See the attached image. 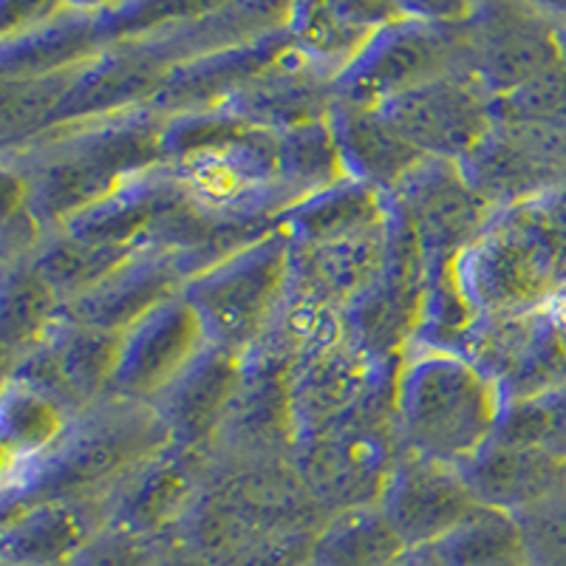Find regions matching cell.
Segmentation results:
<instances>
[{"instance_id": "obj_1", "label": "cell", "mask_w": 566, "mask_h": 566, "mask_svg": "<svg viewBox=\"0 0 566 566\" xmlns=\"http://www.w3.org/2000/svg\"><path fill=\"white\" fill-rule=\"evenodd\" d=\"M161 111L142 105L125 114L45 130L18 150H9L7 170L27 187V210L43 232L114 193L125 179L161 161Z\"/></svg>"}, {"instance_id": "obj_2", "label": "cell", "mask_w": 566, "mask_h": 566, "mask_svg": "<svg viewBox=\"0 0 566 566\" xmlns=\"http://www.w3.org/2000/svg\"><path fill=\"white\" fill-rule=\"evenodd\" d=\"M161 165L187 201L216 221H275L286 210L277 134L221 108L176 111L159 136Z\"/></svg>"}, {"instance_id": "obj_3", "label": "cell", "mask_w": 566, "mask_h": 566, "mask_svg": "<svg viewBox=\"0 0 566 566\" xmlns=\"http://www.w3.org/2000/svg\"><path fill=\"white\" fill-rule=\"evenodd\" d=\"M453 277L476 321L541 310L566 286V185L490 210Z\"/></svg>"}, {"instance_id": "obj_4", "label": "cell", "mask_w": 566, "mask_h": 566, "mask_svg": "<svg viewBox=\"0 0 566 566\" xmlns=\"http://www.w3.org/2000/svg\"><path fill=\"white\" fill-rule=\"evenodd\" d=\"M502 386L451 348H406L394 382L399 448L462 468L499 433Z\"/></svg>"}, {"instance_id": "obj_5", "label": "cell", "mask_w": 566, "mask_h": 566, "mask_svg": "<svg viewBox=\"0 0 566 566\" xmlns=\"http://www.w3.org/2000/svg\"><path fill=\"white\" fill-rule=\"evenodd\" d=\"M328 513L303 488L290 457L212 459L170 538L219 564L235 549L286 530H321Z\"/></svg>"}, {"instance_id": "obj_6", "label": "cell", "mask_w": 566, "mask_h": 566, "mask_svg": "<svg viewBox=\"0 0 566 566\" xmlns=\"http://www.w3.org/2000/svg\"><path fill=\"white\" fill-rule=\"evenodd\" d=\"M170 442L145 402L103 397L71 419L63 437L32 462L7 470L3 515L43 499L99 495L145 457Z\"/></svg>"}, {"instance_id": "obj_7", "label": "cell", "mask_w": 566, "mask_h": 566, "mask_svg": "<svg viewBox=\"0 0 566 566\" xmlns=\"http://www.w3.org/2000/svg\"><path fill=\"white\" fill-rule=\"evenodd\" d=\"M394 382L397 377L292 442V468L328 515L380 502L402 453L394 424Z\"/></svg>"}, {"instance_id": "obj_8", "label": "cell", "mask_w": 566, "mask_h": 566, "mask_svg": "<svg viewBox=\"0 0 566 566\" xmlns=\"http://www.w3.org/2000/svg\"><path fill=\"white\" fill-rule=\"evenodd\" d=\"M290 239L281 230L230 252L181 286L212 346L244 354L264 335L290 277Z\"/></svg>"}, {"instance_id": "obj_9", "label": "cell", "mask_w": 566, "mask_h": 566, "mask_svg": "<svg viewBox=\"0 0 566 566\" xmlns=\"http://www.w3.org/2000/svg\"><path fill=\"white\" fill-rule=\"evenodd\" d=\"M462 63V18L437 20L399 7L391 20L374 29L360 52L332 83V97L377 108L386 99L457 74Z\"/></svg>"}, {"instance_id": "obj_10", "label": "cell", "mask_w": 566, "mask_h": 566, "mask_svg": "<svg viewBox=\"0 0 566 566\" xmlns=\"http://www.w3.org/2000/svg\"><path fill=\"white\" fill-rule=\"evenodd\" d=\"M424 255L406 212L388 193V247L377 275L348 303V340L377 360L402 357L417 335L424 303Z\"/></svg>"}, {"instance_id": "obj_11", "label": "cell", "mask_w": 566, "mask_h": 566, "mask_svg": "<svg viewBox=\"0 0 566 566\" xmlns=\"http://www.w3.org/2000/svg\"><path fill=\"white\" fill-rule=\"evenodd\" d=\"M560 65L555 23L533 9L473 7L470 18H462V63L457 74L488 103Z\"/></svg>"}, {"instance_id": "obj_12", "label": "cell", "mask_w": 566, "mask_h": 566, "mask_svg": "<svg viewBox=\"0 0 566 566\" xmlns=\"http://www.w3.org/2000/svg\"><path fill=\"white\" fill-rule=\"evenodd\" d=\"M210 470V451L168 442L99 493L105 524L170 538Z\"/></svg>"}, {"instance_id": "obj_13", "label": "cell", "mask_w": 566, "mask_h": 566, "mask_svg": "<svg viewBox=\"0 0 566 566\" xmlns=\"http://www.w3.org/2000/svg\"><path fill=\"white\" fill-rule=\"evenodd\" d=\"M290 371V363L261 348L241 354V380L210 444L212 459L290 457L295 437Z\"/></svg>"}, {"instance_id": "obj_14", "label": "cell", "mask_w": 566, "mask_h": 566, "mask_svg": "<svg viewBox=\"0 0 566 566\" xmlns=\"http://www.w3.org/2000/svg\"><path fill=\"white\" fill-rule=\"evenodd\" d=\"M374 111L424 159L462 161L490 128L488 99L459 74L431 80Z\"/></svg>"}, {"instance_id": "obj_15", "label": "cell", "mask_w": 566, "mask_h": 566, "mask_svg": "<svg viewBox=\"0 0 566 566\" xmlns=\"http://www.w3.org/2000/svg\"><path fill=\"white\" fill-rule=\"evenodd\" d=\"M205 343L199 317L181 292L168 297L119 335L114 377L105 397L150 406Z\"/></svg>"}, {"instance_id": "obj_16", "label": "cell", "mask_w": 566, "mask_h": 566, "mask_svg": "<svg viewBox=\"0 0 566 566\" xmlns=\"http://www.w3.org/2000/svg\"><path fill=\"white\" fill-rule=\"evenodd\" d=\"M116 348L119 332H105L60 317L32 352L7 368V377L49 394L71 413H83L108 394Z\"/></svg>"}, {"instance_id": "obj_17", "label": "cell", "mask_w": 566, "mask_h": 566, "mask_svg": "<svg viewBox=\"0 0 566 566\" xmlns=\"http://www.w3.org/2000/svg\"><path fill=\"white\" fill-rule=\"evenodd\" d=\"M201 270H207V264L199 252L159 247L139 250L88 292L63 303L60 317L123 335L130 323L148 315L168 297L179 295L181 286Z\"/></svg>"}, {"instance_id": "obj_18", "label": "cell", "mask_w": 566, "mask_h": 566, "mask_svg": "<svg viewBox=\"0 0 566 566\" xmlns=\"http://www.w3.org/2000/svg\"><path fill=\"white\" fill-rule=\"evenodd\" d=\"M476 504L462 470L402 451L377 507L406 549H424L451 533Z\"/></svg>"}, {"instance_id": "obj_19", "label": "cell", "mask_w": 566, "mask_h": 566, "mask_svg": "<svg viewBox=\"0 0 566 566\" xmlns=\"http://www.w3.org/2000/svg\"><path fill=\"white\" fill-rule=\"evenodd\" d=\"M241 380V354L205 343L176 380L150 402L170 442L210 451Z\"/></svg>"}, {"instance_id": "obj_20", "label": "cell", "mask_w": 566, "mask_h": 566, "mask_svg": "<svg viewBox=\"0 0 566 566\" xmlns=\"http://www.w3.org/2000/svg\"><path fill=\"white\" fill-rule=\"evenodd\" d=\"M103 527L99 495L32 502L3 515L0 566H69Z\"/></svg>"}, {"instance_id": "obj_21", "label": "cell", "mask_w": 566, "mask_h": 566, "mask_svg": "<svg viewBox=\"0 0 566 566\" xmlns=\"http://www.w3.org/2000/svg\"><path fill=\"white\" fill-rule=\"evenodd\" d=\"M399 363H402V357L377 360V357L354 346L352 340H346L335 352L301 363V366H292L290 397L295 437L328 422L337 413L348 411L357 402H363L368 394L391 382L399 371ZM295 437H292V442H295Z\"/></svg>"}, {"instance_id": "obj_22", "label": "cell", "mask_w": 566, "mask_h": 566, "mask_svg": "<svg viewBox=\"0 0 566 566\" xmlns=\"http://www.w3.org/2000/svg\"><path fill=\"white\" fill-rule=\"evenodd\" d=\"M459 470L479 504L513 515L566 488V464L495 437Z\"/></svg>"}, {"instance_id": "obj_23", "label": "cell", "mask_w": 566, "mask_h": 566, "mask_svg": "<svg viewBox=\"0 0 566 566\" xmlns=\"http://www.w3.org/2000/svg\"><path fill=\"white\" fill-rule=\"evenodd\" d=\"M326 119L335 134L346 179L391 193L399 179L424 159L374 108L332 97Z\"/></svg>"}, {"instance_id": "obj_24", "label": "cell", "mask_w": 566, "mask_h": 566, "mask_svg": "<svg viewBox=\"0 0 566 566\" xmlns=\"http://www.w3.org/2000/svg\"><path fill=\"white\" fill-rule=\"evenodd\" d=\"M388 247V216L382 224L323 244L292 247L290 281L346 310L368 286Z\"/></svg>"}, {"instance_id": "obj_25", "label": "cell", "mask_w": 566, "mask_h": 566, "mask_svg": "<svg viewBox=\"0 0 566 566\" xmlns=\"http://www.w3.org/2000/svg\"><path fill=\"white\" fill-rule=\"evenodd\" d=\"M399 9L360 3H297L286 12L292 43L323 71L332 83L360 52L374 29H380Z\"/></svg>"}, {"instance_id": "obj_26", "label": "cell", "mask_w": 566, "mask_h": 566, "mask_svg": "<svg viewBox=\"0 0 566 566\" xmlns=\"http://www.w3.org/2000/svg\"><path fill=\"white\" fill-rule=\"evenodd\" d=\"M388 193L354 179H340L277 212L275 227L292 247L323 244L382 224Z\"/></svg>"}, {"instance_id": "obj_27", "label": "cell", "mask_w": 566, "mask_h": 566, "mask_svg": "<svg viewBox=\"0 0 566 566\" xmlns=\"http://www.w3.org/2000/svg\"><path fill=\"white\" fill-rule=\"evenodd\" d=\"M60 312H63L60 295L34 272L27 258L3 266L0 340H3L7 368L49 335V328L60 321Z\"/></svg>"}, {"instance_id": "obj_28", "label": "cell", "mask_w": 566, "mask_h": 566, "mask_svg": "<svg viewBox=\"0 0 566 566\" xmlns=\"http://www.w3.org/2000/svg\"><path fill=\"white\" fill-rule=\"evenodd\" d=\"M406 553L377 504L328 515L312 547L310 566H388Z\"/></svg>"}, {"instance_id": "obj_29", "label": "cell", "mask_w": 566, "mask_h": 566, "mask_svg": "<svg viewBox=\"0 0 566 566\" xmlns=\"http://www.w3.org/2000/svg\"><path fill=\"white\" fill-rule=\"evenodd\" d=\"M277 134V176L286 201L306 199L323 187L346 179L340 150L326 116L303 119ZM286 205V207H290Z\"/></svg>"}, {"instance_id": "obj_30", "label": "cell", "mask_w": 566, "mask_h": 566, "mask_svg": "<svg viewBox=\"0 0 566 566\" xmlns=\"http://www.w3.org/2000/svg\"><path fill=\"white\" fill-rule=\"evenodd\" d=\"M428 549L439 566H530L515 515L484 504H476Z\"/></svg>"}, {"instance_id": "obj_31", "label": "cell", "mask_w": 566, "mask_h": 566, "mask_svg": "<svg viewBox=\"0 0 566 566\" xmlns=\"http://www.w3.org/2000/svg\"><path fill=\"white\" fill-rule=\"evenodd\" d=\"M69 408L60 406L57 399L49 394L38 391L34 386L23 380L7 377L3 388V451H7V470L20 468L32 462L40 453H45L63 437V431L71 424Z\"/></svg>"}, {"instance_id": "obj_32", "label": "cell", "mask_w": 566, "mask_h": 566, "mask_svg": "<svg viewBox=\"0 0 566 566\" xmlns=\"http://www.w3.org/2000/svg\"><path fill=\"white\" fill-rule=\"evenodd\" d=\"M139 250H123V247H97L85 241L71 239L63 230L43 232L32 252L27 255L40 277L60 295V301L69 303L88 292L94 283L103 281L108 272L123 264Z\"/></svg>"}, {"instance_id": "obj_33", "label": "cell", "mask_w": 566, "mask_h": 566, "mask_svg": "<svg viewBox=\"0 0 566 566\" xmlns=\"http://www.w3.org/2000/svg\"><path fill=\"white\" fill-rule=\"evenodd\" d=\"M495 439L566 464V382L510 402Z\"/></svg>"}, {"instance_id": "obj_34", "label": "cell", "mask_w": 566, "mask_h": 566, "mask_svg": "<svg viewBox=\"0 0 566 566\" xmlns=\"http://www.w3.org/2000/svg\"><path fill=\"white\" fill-rule=\"evenodd\" d=\"M490 119L518 125H553L566 128V69L549 71L507 97L488 103Z\"/></svg>"}, {"instance_id": "obj_35", "label": "cell", "mask_w": 566, "mask_h": 566, "mask_svg": "<svg viewBox=\"0 0 566 566\" xmlns=\"http://www.w3.org/2000/svg\"><path fill=\"white\" fill-rule=\"evenodd\" d=\"M530 566H566V488L515 513Z\"/></svg>"}, {"instance_id": "obj_36", "label": "cell", "mask_w": 566, "mask_h": 566, "mask_svg": "<svg viewBox=\"0 0 566 566\" xmlns=\"http://www.w3.org/2000/svg\"><path fill=\"white\" fill-rule=\"evenodd\" d=\"M174 538L105 524L69 566H156Z\"/></svg>"}, {"instance_id": "obj_37", "label": "cell", "mask_w": 566, "mask_h": 566, "mask_svg": "<svg viewBox=\"0 0 566 566\" xmlns=\"http://www.w3.org/2000/svg\"><path fill=\"white\" fill-rule=\"evenodd\" d=\"M156 566H210L205 558H199V555L193 553V549L181 547V544H170L168 553L161 555V560Z\"/></svg>"}, {"instance_id": "obj_38", "label": "cell", "mask_w": 566, "mask_h": 566, "mask_svg": "<svg viewBox=\"0 0 566 566\" xmlns=\"http://www.w3.org/2000/svg\"><path fill=\"white\" fill-rule=\"evenodd\" d=\"M388 566H439V560L433 558V553L428 547L424 549H406V553L394 558Z\"/></svg>"}, {"instance_id": "obj_39", "label": "cell", "mask_w": 566, "mask_h": 566, "mask_svg": "<svg viewBox=\"0 0 566 566\" xmlns=\"http://www.w3.org/2000/svg\"><path fill=\"white\" fill-rule=\"evenodd\" d=\"M555 34H558L560 60H564V69H566V20H558V23H555Z\"/></svg>"}]
</instances>
